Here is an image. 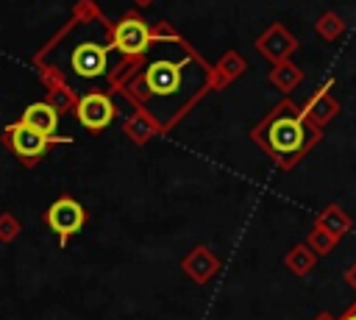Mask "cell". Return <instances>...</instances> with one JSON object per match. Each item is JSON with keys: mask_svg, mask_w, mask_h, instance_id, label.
<instances>
[{"mask_svg": "<svg viewBox=\"0 0 356 320\" xmlns=\"http://www.w3.org/2000/svg\"><path fill=\"white\" fill-rule=\"evenodd\" d=\"M44 220H47L50 231H56V234H58L61 245H67V239L83 228L86 211H83V206H81L78 200H72V198H58V200L47 209Z\"/></svg>", "mask_w": 356, "mask_h": 320, "instance_id": "5", "label": "cell"}, {"mask_svg": "<svg viewBox=\"0 0 356 320\" xmlns=\"http://www.w3.org/2000/svg\"><path fill=\"white\" fill-rule=\"evenodd\" d=\"M184 86H186V70L178 61L164 58V56L153 58L142 75V89L153 100H175L178 97V103H186L192 92Z\"/></svg>", "mask_w": 356, "mask_h": 320, "instance_id": "2", "label": "cell"}, {"mask_svg": "<svg viewBox=\"0 0 356 320\" xmlns=\"http://www.w3.org/2000/svg\"><path fill=\"white\" fill-rule=\"evenodd\" d=\"M22 122L31 125L33 131L44 134V136H56V131H58V111L50 103H31L22 111Z\"/></svg>", "mask_w": 356, "mask_h": 320, "instance_id": "8", "label": "cell"}, {"mask_svg": "<svg viewBox=\"0 0 356 320\" xmlns=\"http://www.w3.org/2000/svg\"><path fill=\"white\" fill-rule=\"evenodd\" d=\"M6 139H8L11 150H14L19 159H25V161H36V159H42L44 150H47L53 142H67V139H61V136H44V134L33 131L31 125H25L22 120L6 128Z\"/></svg>", "mask_w": 356, "mask_h": 320, "instance_id": "4", "label": "cell"}, {"mask_svg": "<svg viewBox=\"0 0 356 320\" xmlns=\"http://www.w3.org/2000/svg\"><path fill=\"white\" fill-rule=\"evenodd\" d=\"M306 139H309V134H306L303 122L289 109H281L270 120V125H267V145L278 156H295V153H300L306 147Z\"/></svg>", "mask_w": 356, "mask_h": 320, "instance_id": "3", "label": "cell"}, {"mask_svg": "<svg viewBox=\"0 0 356 320\" xmlns=\"http://www.w3.org/2000/svg\"><path fill=\"white\" fill-rule=\"evenodd\" d=\"M342 320H356V306H353V309H350V312H348Z\"/></svg>", "mask_w": 356, "mask_h": 320, "instance_id": "9", "label": "cell"}, {"mask_svg": "<svg viewBox=\"0 0 356 320\" xmlns=\"http://www.w3.org/2000/svg\"><path fill=\"white\" fill-rule=\"evenodd\" d=\"M75 117L86 131H103L114 120V103L100 92H89L78 100Z\"/></svg>", "mask_w": 356, "mask_h": 320, "instance_id": "7", "label": "cell"}, {"mask_svg": "<svg viewBox=\"0 0 356 320\" xmlns=\"http://www.w3.org/2000/svg\"><path fill=\"white\" fill-rule=\"evenodd\" d=\"M111 42H114V47H117L120 53H125V56H139V53H145L147 45H150V28H147V22H145L142 17L131 14V17H125V19H120V22L114 25Z\"/></svg>", "mask_w": 356, "mask_h": 320, "instance_id": "6", "label": "cell"}, {"mask_svg": "<svg viewBox=\"0 0 356 320\" xmlns=\"http://www.w3.org/2000/svg\"><path fill=\"white\" fill-rule=\"evenodd\" d=\"M67 36L72 39V45L64 53V64L61 67L70 70L75 78H83V81L106 75L108 50L114 47V42H111V36H106L103 22H83Z\"/></svg>", "mask_w": 356, "mask_h": 320, "instance_id": "1", "label": "cell"}]
</instances>
